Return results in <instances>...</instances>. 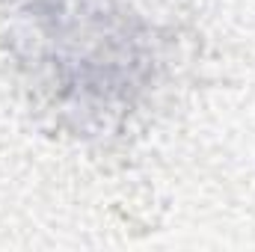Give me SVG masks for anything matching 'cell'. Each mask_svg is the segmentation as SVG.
I'll return each instance as SVG.
<instances>
[{"label": "cell", "instance_id": "6da1fadb", "mask_svg": "<svg viewBox=\"0 0 255 252\" xmlns=\"http://www.w3.org/2000/svg\"><path fill=\"white\" fill-rule=\"evenodd\" d=\"M3 42L77 130H110L160 71V39L130 0H9Z\"/></svg>", "mask_w": 255, "mask_h": 252}]
</instances>
